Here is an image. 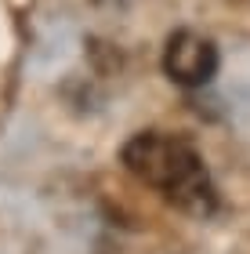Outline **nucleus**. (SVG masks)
Returning <instances> with one entry per match:
<instances>
[{
    "mask_svg": "<svg viewBox=\"0 0 250 254\" xmlns=\"http://www.w3.org/2000/svg\"><path fill=\"white\" fill-rule=\"evenodd\" d=\"M218 65H221V55H218V44L210 37H203L196 29H178L167 37L163 73L178 87H189V91L207 87L218 76Z\"/></svg>",
    "mask_w": 250,
    "mask_h": 254,
    "instance_id": "obj_2",
    "label": "nucleus"
},
{
    "mask_svg": "<svg viewBox=\"0 0 250 254\" xmlns=\"http://www.w3.org/2000/svg\"><path fill=\"white\" fill-rule=\"evenodd\" d=\"M120 164L142 186H149L192 218H210L218 211V189L196 145L181 134L138 131L120 149Z\"/></svg>",
    "mask_w": 250,
    "mask_h": 254,
    "instance_id": "obj_1",
    "label": "nucleus"
}]
</instances>
